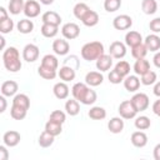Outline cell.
<instances>
[{"label": "cell", "instance_id": "41", "mask_svg": "<svg viewBox=\"0 0 160 160\" xmlns=\"http://www.w3.org/2000/svg\"><path fill=\"white\" fill-rule=\"evenodd\" d=\"M121 76H128L129 74H130V64L128 62V61H125V60H120V61H118L116 64H115V68H114Z\"/></svg>", "mask_w": 160, "mask_h": 160}, {"label": "cell", "instance_id": "9", "mask_svg": "<svg viewBox=\"0 0 160 160\" xmlns=\"http://www.w3.org/2000/svg\"><path fill=\"white\" fill-rule=\"evenodd\" d=\"M109 54L114 59H122L126 55V44L121 41H112L109 46Z\"/></svg>", "mask_w": 160, "mask_h": 160}, {"label": "cell", "instance_id": "34", "mask_svg": "<svg viewBox=\"0 0 160 160\" xmlns=\"http://www.w3.org/2000/svg\"><path fill=\"white\" fill-rule=\"evenodd\" d=\"M88 115L92 120H102L106 118V110L101 106H92V108H90Z\"/></svg>", "mask_w": 160, "mask_h": 160}, {"label": "cell", "instance_id": "14", "mask_svg": "<svg viewBox=\"0 0 160 160\" xmlns=\"http://www.w3.org/2000/svg\"><path fill=\"white\" fill-rule=\"evenodd\" d=\"M140 79L136 75H128L124 78V88L129 91V92H136L140 88Z\"/></svg>", "mask_w": 160, "mask_h": 160}, {"label": "cell", "instance_id": "45", "mask_svg": "<svg viewBox=\"0 0 160 160\" xmlns=\"http://www.w3.org/2000/svg\"><path fill=\"white\" fill-rule=\"evenodd\" d=\"M12 29H14V21L10 18L0 21V32L1 34H9L12 31Z\"/></svg>", "mask_w": 160, "mask_h": 160}, {"label": "cell", "instance_id": "13", "mask_svg": "<svg viewBox=\"0 0 160 160\" xmlns=\"http://www.w3.org/2000/svg\"><path fill=\"white\" fill-rule=\"evenodd\" d=\"M52 50L56 55H66L70 51V44L65 39H56L52 41Z\"/></svg>", "mask_w": 160, "mask_h": 160}, {"label": "cell", "instance_id": "52", "mask_svg": "<svg viewBox=\"0 0 160 160\" xmlns=\"http://www.w3.org/2000/svg\"><path fill=\"white\" fill-rule=\"evenodd\" d=\"M152 155H154V159L155 160H160V142L155 145L154 151H152Z\"/></svg>", "mask_w": 160, "mask_h": 160}, {"label": "cell", "instance_id": "17", "mask_svg": "<svg viewBox=\"0 0 160 160\" xmlns=\"http://www.w3.org/2000/svg\"><path fill=\"white\" fill-rule=\"evenodd\" d=\"M112 56L110 54H102L98 60H96V69L99 71H108L112 66Z\"/></svg>", "mask_w": 160, "mask_h": 160}, {"label": "cell", "instance_id": "39", "mask_svg": "<svg viewBox=\"0 0 160 160\" xmlns=\"http://www.w3.org/2000/svg\"><path fill=\"white\" fill-rule=\"evenodd\" d=\"M28 114V110L21 108V106H18V105H11V109H10V116L15 120H22L25 119Z\"/></svg>", "mask_w": 160, "mask_h": 160}, {"label": "cell", "instance_id": "54", "mask_svg": "<svg viewBox=\"0 0 160 160\" xmlns=\"http://www.w3.org/2000/svg\"><path fill=\"white\" fill-rule=\"evenodd\" d=\"M6 96H4V95H1L0 96V104H1V108H0V112H4L5 110H6V99H5Z\"/></svg>", "mask_w": 160, "mask_h": 160}, {"label": "cell", "instance_id": "8", "mask_svg": "<svg viewBox=\"0 0 160 160\" xmlns=\"http://www.w3.org/2000/svg\"><path fill=\"white\" fill-rule=\"evenodd\" d=\"M131 25H132V19H131V16H129L126 14L118 15L112 20V26L116 30H128L131 28Z\"/></svg>", "mask_w": 160, "mask_h": 160}, {"label": "cell", "instance_id": "4", "mask_svg": "<svg viewBox=\"0 0 160 160\" xmlns=\"http://www.w3.org/2000/svg\"><path fill=\"white\" fill-rule=\"evenodd\" d=\"M130 100H131V102H132V105H134V108L136 109L138 112L146 110L149 108V104H150L149 96L146 94H144V92H136V94H134Z\"/></svg>", "mask_w": 160, "mask_h": 160}, {"label": "cell", "instance_id": "37", "mask_svg": "<svg viewBox=\"0 0 160 160\" xmlns=\"http://www.w3.org/2000/svg\"><path fill=\"white\" fill-rule=\"evenodd\" d=\"M148 48H146V45L144 44V42H141V44H139V45H136V46H132L131 48V55H132V58L134 59H144L145 56H146V54H148Z\"/></svg>", "mask_w": 160, "mask_h": 160}, {"label": "cell", "instance_id": "56", "mask_svg": "<svg viewBox=\"0 0 160 160\" xmlns=\"http://www.w3.org/2000/svg\"><path fill=\"white\" fill-rule=\"evenodd\" d=\"M0 14H1V16H0V21H1V20H5V19H8V18H9L6 9H5V8H2V6L0 8Z\"/></svg>", "mask_w": 160, "mask_h": 160}, {"label": "cell", "instance_id": "36", "mask_svg": "<svg viewBox=\"0 0 160 160\" xmlns=\"http://www.w3.org/2000/svg\"><path fill=\"white\" fill-rule=\"evenodd\" d=\"M54 140H55V136L44 130V131L40 134V136H39V139H38V142H39V145H40L41 148H49V146H51V145L54 144Z\"/></svg>", "mask_w": 160, "mask_h": 160}, {"label": "cell", "instance_id": "15", "mask_svg": "<svg viewBox=\"0 0 160 160\" xmlns=\"http://www.w3.org/2000/svg\"><path fill=\"white\" fill-rule=\"evenodd\" d=\"M104 81V76L101 71H89L85 75V82L89 86H99Z\"/></svg>", "mask_w": 160, "mask_h": 160}, {"label": "cell", "instance_id": "20", "mask_svg": "<svg viewBox=\"0 0 160 160\" xmlns=\"http://www.w3.org/2000/svg\"><path fill=\"white\" fill-rule=\"evenodd\" d=\"M130 140H131V144H132L135 148H144V146L148 144V135H146L144 131H141V130L134 131V132L131 134Z\"/></svg>", "mask_w": 160, "mask_h": 160}, {"label": "cell", "instance_id": "33", "mask_svg": "<svg viewBox=\"0 0 160 160\" xmlns=\"http://www.w3.org/2000/svg\"><path fill=\"white\" fill-rule=\"evenodd\" d=\"M12 105H18V106H21L26 110H29L30 108V99L26 94H16L14 98H12Z\"/></svg>", "mask_w": 160, "mask_h": 160}, {"label": "cell", "instance_id": "18", "mask_svg": "<svg viewBox=\"0 0 160 160\" xmlns=\"http://www.w3.org/2000/svg\"><path fill=\"white\" fill-rule=\"evenodd\" d=\"M52 92H54L55 98H58V99H60V100H64V99H66V98L69 96L70 90H69V86L66 85L65 81H60V82H56V84L54 85Z\"/></svg>", "mask_w": 160, "mask_h": 160}, {"label": "cell", "instance_id": "11", "mask_svg": "<svg viewBox=\"0 0 160 160\" xmlns=\"http://www.w3.org/2000/svg\"><path fill=\"white\" fill-rule=\"evenodd\" d=\"M58 76H59L62 81L69 82V81H72V80L75 79V76H76V70H75L74 68L69 66V65H64V64H62V66H60V69H59V71H58Z\"/></svg>", "mask_w": 160, "mask_h": 160}, {"label": "cell", "instance_id": "7", "mask_svg": "<svg viewBox=\"0 0 160 160\" xmlns=\"http://www.w3.org/2000/svg\"><path fill=\"white\" fill-rule=\"evenodd\" d=\"M40 11H41V8H40V4L36 1V0H28L25 2V6H24V14L26 18L29 19H34L36 16L40 15Z\"/></svg>", "mask_w": 160, "mask_h": 160}, {"label": "cell", "instance_id": "25", "mask_svg": "<svg viewBox=\"0 0 160 160\" xmlns=\"http://www.w3.org/2000/svg\"><path fill=\"white\" fill-rule=\"evenodd\" d=\"M16 29H18V31L21 32V34H30V32L34 30V22H32L29 18L21 19V20L18 21Z\"/></svg>", "mask_w": 160, "mask_h": 160}, {"label": "cell", "instance_id": "21", "mask_svg": "<svg viewBox=\"0 0 160 160\" xmlns=\"http://www.w3.org/2000/svg\"><path fill=\"white\" fill-rule=\"evenodd\" d=\"M141 42H142V36H141V34L139 31L130 30V31L126 32V35H125V44L128 46L132 48V46H136V45H139Z\"/></svg>", "mask_w": 160, "mask_h": 160}, {"label": "cell", "instance_id": "53", "mask_svg": "<svg viewBox=\"0 0 160 160\" xmlns=\"http://www.w3.org/2000/svg\"><path fill=\"white\" fill-rule=\"evenodd\" d=\"M152 61H154V65L160 69V51H156L155 52V55L152 58Z\"/></svg>", "mask_w": 160, "mask_h": 160}, {"label": "cell", "instance_id": "24", "mask_svg": "<svg viewBox=\"0 0 160 160\" xmlns=\"http://www.w3.org/2000/svg\"><path fill=\"white\" fill-rule=\"evenodd\" d=\"M81 22H82L85 26H88V28H92V26L98 25V22H99V14H98L96 11H94V10L90 9V10L88 11V14L82 18Z\"/></svg>", "mask_w": 160, "mask_h": 160}, {"label": "cell", "instance_id": "35", "mask_svg": "<svg viewBox=\"0 0 160 160\" xmlns=\"http://www.w3.org/2000/svg\"><path fill=\"white\" fill-rule=\"evenodd\" d=\"M42 36L45 38H55L56 34L59 32V26L56 25H51V24H42L41 25V29H40Z\"/></svg>", "mask_w": 160, "mask_h": 160}, {"label": "cell", "instance_id": "28", "mask_svg": "<svg viewBox=\"0 0 160 160\" xmlns=\"http://www.w3.org/2000/svg\"><path fill=\"white\" fill-rule=\"evenodd\" d=\"M38 74L45 79V80H54L58 75V70H54V69H50L48 66H44L40 64V66L38 68Z\"/></svg>", "mask_w": 160, "mask_h": 160}, {"label": "cell", "instance_id": "22", "mask_svg": "<svg viewBox=\"0 0 160 160\" xmlns=\"http://www.w3.org/2000/svg\"><path fill=\"white\" fill-rule=\"evenodd\" d=\"M144 44L146 45L148 50H150L152 52H156V51L160 50V36H158L156 34H150L145 38Z\"/></svg>", "mask_w": 160, "mask_h": 160}, {"label": "cell", "instance_id": "1", "mask_svg": "<svg viewBox=\"0 0 160 160\" xmlns=\"http://www.w3.org/2000/svg\"><path fill=\"white\" fill-rule=\"evenodd\" d=\"M2 62L8 71L10 72H18L22 64L20 60V52L15 46H9L2 52Z\"/></svg>", "mask_w": 160, "mask_h": 160}, {"label": "cell", "instance_id": "58", "mask_svg": "<svg viewBox=\"0 0 160 160\" xmlns=\"http://www.w3.org/2000/svg\"><path fill=\"white\" fill-rule=\"evenodd\" d=\"M0 40H1V50H4V48H5V39L1 36Z\"/></svg>", "mask_w": 160, "mask_h": 160}, {"label": "cell", "instance_id": "16", "mask_svg": "<svg viewBox=\"0 0 160 160\" xmlns=\"http://www.w3.org/2000/svg\"><path fill=\"white\" fill-rule=\"evenodd\" d=\"M124 126H125V124H124V119L121 116L111 118L108 122V129L112 134H120L124 130Z\"/></svg>", "mask_w": 160, "mask_h": 160}, {"label": "cell", "instance_id": "2", "mask_svg": "<svg viewBox=\"0 0 160 160\" xmlns=\"http://www.w3.org/2000/svg\"><path fill=\"white\" fill-rule=\"evenodd\" d=\"M102 54H105V49L102 42L100 41H90L82 45L80 50V55L86 61H96Z\"/></svg>", "mask_w": 160, "mask_h": 160}, {"label": "cell", "instance_id": "6", "mask_svg": "<svg viewBox=\"0 0 160 160\" xmlns=\"http://www.w3.org/2000/svg\"><path fill=\"white\" fill-rule=\"evenodd\" d=\"M61 34L66 40H74L80 35V28L75 22H66L61 28Z\"/></svg>", "mask_w": 160, "mask_h": 160}, {"label": "cell", "instance_id": "19", "mask_svg": "<svg viewBox=\"0 0 160 160\" xmlns=\"http://www.w3.org/2000/svg\"><path fill=\"white\" fill-rule=\"evenodd\" d=\"M88 89H89V85L86 82H76V84H74L72 88H71L72 98L76 99L79 102H81V100H82V98H84V95H85Z\"/></svg>", "mask_w": 160, "mask_h": 160}, {"label": "cell", "instance_id": "32", "mask_svg": "<svg viewBox=\"0 0 160 160\" xmlns=\"http://www.w3.org/2000/svg\"><path fill=\"white\" fill-rule=\"evenodd\" d=\"M41 65L48 66V68L54 69V70H58V68H59V60H58V58H56L55 55H52V54H46V55H44L42 59H41Z\"/></svg>", "mask_w": 160, "mask_h": 160}, {"label": "cell", "instance_id": "55", "mask_svg": "<svg viewBox=\"0 0 160 160\" xmlns=\"http://www.w3.org/2000/svg\"><path fill=\"white\" fill-rule=\"evenodd\" d=\"M152 92L155 96L160 98V81H156L155 85H154V89H152Z\"/></svg>", "mask_w": 160, "mask_h": 160}, {"label": "cell", "instance_id": "31", "mask_svg": "<svg viewBox=\"0 0 160 160\" xmlns=\"http://www.w3.org/2000/svg\"><path fill=\"white\" fill-rule=\"evenodd\" d=\"M24 6H25V1L24 0H10L8 10L12 15H19L21 11H24Z\"/></svg>", "mask_w": 160, "mask_h": 160}, {"label": "cell", "instance_id": "48", "mask_svg": "<svg viewBox=\"0 0 160 160\" xmlns=\"http://www.w3.org/2000/svg\"><path fill=\"white\" fill-rule=\"evenodd\" d=\"M64 65H69V66L74 68L75 70H78V68L80 66V62H79V60H78V56H76V55H70L69 58H66V59H65Z\"/></svg>", "mask_w": 160, "mask_h": 160}, {"label": "cell", "instance_id": "23", "mask_svg": "<svg viewBox=\"0 0 160 160\" xmlns=\"http://www.w3.org/2000/svg\"><path fill=\"white\" fill-rule=\"evenodd\" d=\"M42 24H51L59 26L61 24V16L56 11H45L41 16Z\"/></svg>", "mask_w": 160, "mask_h": 160}, {"label": "cell", "instance_id": "27", "mask_svg": "<svg viewBox=\"0 0 160 160\" xmlns=\"http://www.w3.org/2000/svg\"><path fill=\"white\" fill-rule=\"evenodd\" d=\"M65 111L70 116H76L80 112V104L76 99H69L65 102Z\"/></svg>", "mask_w": 160, "mask_h": 160}, {"label": "cell", "instance_id": "47", "mask_svg": "<svg viewBox=\"0 0 160 160\" xmlns=\"http://www.w3.org/2000/svg\"><path fill=\"white\" fill-rule=\"evenodd\" d=\"M108 79H109V81L111 82V84H120V82H122L124 81V76H121L115 69L114 70H111L110 72H109V75H108Z\"/></svg>", "mask_w": 160, "mask_h": 160}, {"label": "cell", "instance_id": "51", "mask_svg": "<svg viewBox=\"0 0 160 160\" xmlns=\"http://www.w3.org/2000/svg\"><path fill=\"white\" fill-rule=\"evenodd\" d=\"M152 112L158 116H160V98L152 104Z\"/></svg>", "mask_w": 160, "mask_h": 160}, {"label": "cell", "instance_id": "26", "mask_svg": "<svg viewBox=\"0 0 160 160\" xmlns=\"http://www.w3.org/2000/svg\"><path fill=\"white\" fill-rule=\"evenodd\" d=\"M134 71H135V74L136 75H144L146 71H149L150 70V62L144 58V59H138L136 61H135V64H134Z\"/></svg>", "mask_w": 160, "mask_h": 160}, {"label": "cell", "instance_id": "30", "mask_svg": "<svg viewBox=\"0 0 160 160\" xmlns=\"http://www.w3.org/2000/svg\"><path fill=\"white\" fill-rule=\"evenodd\" d=\"M141 10L146 15H152L158 11V2L156 0H142L141 1Z\"/></svg>", "mask_w": 160, "mask_h": 160}, {"label": "cell", "instance_id": "44", "mask_svg": "<svg viewBox=\"0 0 160 160\" xmlns=\"http://www.w3.org/2000/svg\"><path fill=\"white\" fill-rule=\"evenodd\" d=\"M121 6V0H104V9L108 12H115Z\"/></svg>", "mask_w": 160, "mask_h": 160}, {"label": "cell", "instance_id": "46", "mask_svg": "<svg viewBox=\"0 0 160 160\" xmlns=\"http://www.w3.org/2000/svg\"><path fill=\"white\" fill-rule=\"evenodd\" d=\"M49 119L52 120V121H56L59 124H64L65 120H66V114L64 111H61V110H54L50 114V118Z\"/></svg>", "mask_w": 160, "mask_h": 160}, {"label": "cell", "instance_id": "43", "mask_svg": "<svg viewBox=\"0 0 160 160\" xmlns=\"http://www.w3.org/2000/svg\"><path fill=\"white\" fill-rule=\"evenodd\" d=\"M96 100H98V94H96V91L89 88V89L86 90V92H85L82 100H81V104H84V105H92Z\"/></svg>", "mask_w": 160, "mask_h": 160}, {"label": "cell", "instance_id": "50", "mask_svg": "<svg viewBox=\"0 0 160 160\" xmlns=\"http://www.w3.org/2000/svg\"><path fill=\"white\" fill-rule=\"evenodd\" d=\"M9 159V151L6 150V145L0 146V160H8Z\"/></svg>", "mask_w": 160, "mask_h": 160}, {"label": "cell", "instance_id": "5", "mask_svg": "<svg viewBox=\"0 0 160 160\" xmlns=\"http://www.w3.org/2000/svg\"><path fill=\"white\" fill-rule=\"evenodd\" d=\"M40 50L35 44H26L22 49V59L26 62H34L39 59Z\"/></svg>", "mask_w": 160, "mask_h": 160}, {"label": "cell", "instance_id": "57", "mask_svg": "<svg viewBox=\"0 0 160 160\" xmlns=\"http://www.w3.org/2000/svg\"><path fill=\"white\" fill-rule=\"evenodd\" d=\"M54 1H55V0H40V2H41L42 5H51Z\"/></svg>", "mask_w": 160, "mask_h": 160}, {"label": "cell", "instance_id": "10", "mask_svg": "<svg viewBox=\"0 0 160 160\" xmlns=\"http://www.w3.org/2000/svg\"><path fill=\"white\" fill-rule=\"evenodd\" d=\"M20 140H21V135H20V132H18V131H15V130H9V131H6V132L4 134V136H2V141H4V144H5L8 148H14V146H16V145L20 142Z\"/></svg>", "mask_w": 160, "mask_h": 160}, {"label": "cell", "instance_id": "49", "mask_svg": "<svg viewBox=\"0 0 160 160\" xmlns=\"http://www.w3.org/2000/svg\"><path fill=\"white\" fill-rule=\"evenodd\" d=\"M149 28L154 34L160 32V18H155L149 22Z\"/></svg>", "mask_w": 160, "mask_h": 160}, {"label": "cell", "instance_id": "29", "mask_svg": "<svg viewBox=\"0 0 160 160\" xmlns=\"http://www.w3.org/2000/svg\"><path fill=\"white\" fill-rule=\"evenodd\" d=\"M45 131H48L49 134H51L54 136H58L62 132V124H59V122L49 119L45 124Z\"/></svg>", "mask_w": 160, "mask_h": 160}, {"label": "cell", "instance_id": "12", "mask_svg": "<svg viewBox=\"0 0 160 160\" xmlns=\"http://www.w3.org/2000/svg\"><path fill=\"white\" fill-rule=\"evenodd\" d=\"M0 90H1V95H4V96H8V98L15 96L18 90H19V85L14 80H8V81H4L1 84Z\"/></svg>", "mask_w": 160, "mask_h": 160}, {"label": "cell", "instance_id": "38", "mask_svg": "<svg viewBox=\"0 0 160 160\" xmlns=\"http://www.w3.org/2000/svg\"><path fill=\"white\" fill-rule=\"evenodd\" d=\"M90 10V8L85 4V2H78L74 9H72V12H74V16L79 20H82V18L88 14V11Z\"/></svg>", "mask_w": 160, "mask_h": 160}, {"label": "cell", "instance_id": "42", "mask_svg": "<svg viewBox=\"0 0 160 160\" xmlns=\"http://www.w3.org/2000/svg\"><path fill=\"white\" fill-rule=\"evenodd\" d=\"M156 79H158L156 72L152 71V70H149V71H146L144 75H141V80H140V81H141L142 85L149 86V85L155 84V82H156Z\"/></svg>", "mask_w": 160, "mask_h": 160}, {"label": "cell", "instance_id": "3", "mask_svg": "<svg viewBox=\"0 0 160 160\" xmlns=\"http://www.w3.org/2000/svg\"><path fill=\"white\" fill-rule=\"evenodd\" d=\"M118 111H119L120 116H121L122 119H125V120L134 119V118L136 116V114H138V111H136V109L134 108L131 100H124V101H121L120 105H119Z\"/></svg>", "mask_w": 160, "mask_h": 160}, {"label": "cell", "instance_id": "40", "mask_svg": "<svg viewBox=\"0 0 160 160\" xmlns=\"http://www.w3.org/2000/svg\"><path fill=\"white\" fill-rule=\"evenodd\" d=\"M134 125H135V128L138 130H146V129H149L151 126V121H150V119L148 116L141 115V116H138L135 119Z\"/></svg>", "mask_w": 160, "mask_h": 160}]
</instances>
